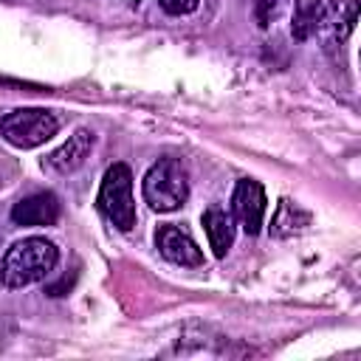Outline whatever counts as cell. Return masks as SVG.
<instances>
[{
    "label": "cell",
    "mask_w": 361,
    "mask_h": 361,
    "mask_svg": "<svg viewBox=\"0 0 361 361\" xmlns=\"http://www.w3.org/2000/svg\"><path fill=\"white\" fill-rule=\"evenodd\" d=\"M59 262V248L45 237H25L17 240L0 262V282L11 290L28 288L42 282Z\"/></svg>",
    "instance_id": "cell-1"
},
{
    "label": "cell",
    "mask_w": 361,
    "mask_h": 361,
    "mask_svg": "<svg viewBox=\"0 0 361 361\" xmlns=\"http://www.w3.org/2000/svg\"><path fill=\"white\" fill-rule=\"evenodd\" d=\"M93 144H96V133L87 127H79V130H73V135H68V141L62 147H56L51 155H45L42 166L54 175H73L90 158Z\"/></svg>",
    "instance_id": "cell-7"
},
{
    "label": "cell",
    "mask_w": 361,
    "mask_h": 361,
    "mask_svg": "<svg viewBox=\"0 0 361 361\" xmlns=\"http://www.w3.org/2000/svg\"><path fill=\"white\" fill-rule=\"evenodd\" d=\"M11 220L17 226H54L59 220V200L51 192H34L11 206Z\"/></svg>",
    "instance_id": "cell-9"
},
{
    "label": "cell",
    "mask_w": 361,
    "mask_h": 361,
    "mask_svg": "<svg viewBox=\"0 0 361 361\" xmlns=\"http://www.w3.org/2000/svg\"><path fill=\"white\" fill-rule=\"evenodd\" d=\"M133 3H138V0H133Z\"/></svg>",
    "instance_id": "cell-15"
},
{
    "label": "cell",
    "mask_w": 361,
    "mask_h": 361,
    "mask_svg": "<svg viewBox=\"0 0 361 361\" xmlns=\"http://www.w3.org/2000/svg\"><path fill=\"white\" fill-rule=\"evenodd\" d=\"M155 248L161 251L164 259H169L172 265H180V268H203V262H206V257H203L200 245L192 240V234L175 223L158 226Z\"/></svg>",
    "instance_id": "cell-5"
},
{
    "label": "cell",
    "mask_w": 361,
    "mask_h": 361,
    "mask_svg": "<svg viewBox=\"0 0 361 361\" xmlns=\"http://www.w3.org/2000/svg\"><path fill=\"white\" fill-rule=\"evenodd\" d=\"M358 23V0H327L319 8L316 34L324 45H341Z\"/></svg>",
    "instance_id": "cell-6"
},
{
    "label": "cell",
    "mask_w": 361,
    "mask_h": 361,
    "mask_svg": "<svg viewBox=\"0 0 361 361\" xmlns=\"http://www.w3.org/2000/svg\"><path fill=\"white\" fill-rule=\"evenodd\" d=\"M322 3L324 0H296L293 3V23H290L293 39H307L310 34H316V20H319Z\"/></svg>",
    "instance_id": "cell-12"
},
{
    "label": "cell",
    "mask_w": 361,
    "mask_h": 361,
    "mask_svg": "<svg viewBox=\"0 0 361 361\" xmlns=\"http://www.w3.org/2000/svg\"><path fill=\"white\" fill-rule=\"evenodd\" d=\"M59 130V118L45 107H20L0 118V138L17 149H34L51 141Z\"/></svg>",
    "instance_id": "cell-3"
},
{
    "label": "cell",
    "mask_w": 361,
    "mask_h": 361,
    "mask_svg": "<svg viewBox=\"0 0 361 361\" xmlns=\"http://www.w3.org/2000/svg\"><path fill=\"white\" fill-rule=\"evenodd\" d=\"M307 226H310V214H307L299 203H293V200H288V197H282V200L276 203V212H274V217H271V237L288 240V237H293V234H302Z\"/></svg>",
    "instance_id": "cell-11"
},
{
    "label": "cell",
    "mask_w": 361,
    "mask_h": 361,
    "mask_svg": "<svg viewBox=\"0 0 361 361\" xmlns=\"http://www.w3.org/2000/svg\"><path fill=\"white\" fill-rule=\"evenodd\" d=\"M102 214L118 228L130 231L135 226V197H133V172L127 164H113L99 186L96 197Z\"/></svg>",
    "instance_id": "cell-4"
},
{
    "label": "cell",
    "mask_w": 361,
    "mask_h": 361,
    "mask_svg": "<svg viewBox=\"0 0 361 361\" xmlns=\"http://www.w3.org/2000/svg\"><path fill=\"white\" fill-rule=\"evenodd\" d=\"M203 228H206V237H209V248L217 259H223L228 254V248L234 245V214L217 209V206H209L203 212Z\"/></svg>",
    "instance_id": "cell-10"
},
{
    "label": "cell",
    "mask_w": 361,
    "mask_h": 361,
    "mask_svg": "<svg viewBox=\"0 0 361 361\" xmlns=\"http://www.w3.org/2000/svg\"><path fill=\"white\" fill-rule=\"evenodd\" d=\"M144 200L152 212H178L189 197V175L178 158H158L141 183Z\"/></svg>",
    "instance_id": "cell-2"
},
{
    "label": "cell",
    "mask_w": 361,
    "mask_h": 361,
    "mask_svg": "<svg viewBox=\"0 0 361 361\" xmlns=\"http://www.w3.org/2000/svg\"><path fill=\"white\" fill-rule=\"evenodd\" d=\"M290 0H254V20L259 28H268L285 8Z\"/></svg>",
    "instance_id": "cell-13"
},
{
    "label": "cell",
    "mask_w": 361,
    "mask_h": 361,
    "mask_svg": "<svg viewBox=\"0 0 361 361\" xmlns=\"http://www.w3.org/2000/svg\"><path fill=\"white\" fill-rule=\"evenodd\" d=\"M231 209H234V217L240 220L243 231H245V234H257V231L262 228L265 209H268L262 183L254 180V178H243V180H237L234 195H231Z\"/></svg>",
    "instance_id": "cell-8"
},
{
    "label": "cell",
    "mask_w": 361,
    "mask_h": 361,
    "mask_svg": "<svg viewBox=\"0 0 361 361\" xmlns=\"http://www.w3.org/2000/svg\"><path fill=\"white\" fill-rule=\"evenodd\" d=\"M158 3H161V8H164L166 14H175V17L192 14V11L200 6V0H158Z\"/></svg>",
    "instance_id": "cell-14"
}]
</instances>
